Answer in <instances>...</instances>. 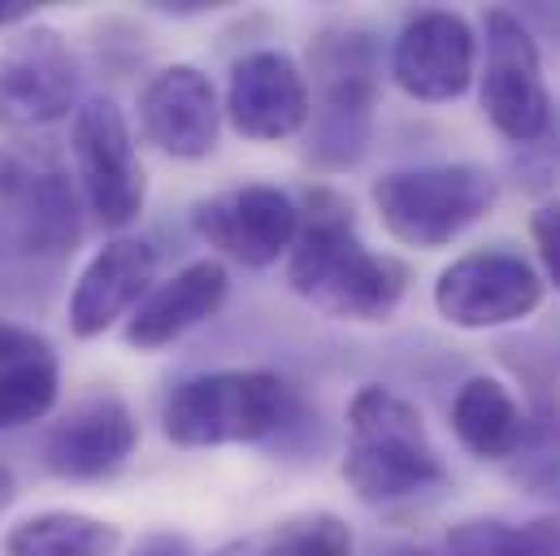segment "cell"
<instances>
[{
	"instance_id": "1",
	"label": "cell",
	"mask_w": 560,
	"mask_h": 556,
	"mask_svg": "<svg viewBox=\"0 0 560 556\" xmlns=\"http://www.w3.org/2000/svg\"><path fill=\"white\" fill-rule=\"evenodd\" d=\"M83 240V205L57 143H0V287L44 296Z\"/></svg>"
},
{
	"instance_id": "2",
	"label": "cell",
	"mask_w": 560,
	"mask_h": 556,
	"mask_svg": "<svg viewBox=\"0 0 560 556\" xmlns=\"http://www.w3.org/2000/svg\"><path fill=\"white\" fill-rule=\"evenodd\" d=\"M287 282L313 309L339 322H387L409 291L405 262L370 253L357 235L352 205L317 187L304 200L295 244L287 253Z\"/></svg>"
},
{
	"instance_id": "3",
	"label": "cell",
	"mask_w": 560,
	"mask_h": 556,
	"mask_svg": "<svg viewBox=\"0 0 560 556\" xmlns=\"http://www.w3.org/2000/svg\"><path fill=\"white\" fill-rule=\"evenodd\" d=\"M343 478L365 505H400L447 483V465L430 443L421 414L387 387H361L348 405Z\"/></svg>"
},
{
	"instance_id": "4",
	"label": "cell",
	"mask_w": 560,
	"mask_h": 556,
	"mask_svg": "<svg viewBox=\"0 0 560 556\" xmlns=\"http://www.w3.org/2000/svg\"><path fill=\"white\" fill-rule=\"evenodd\" d=\"M308 74L317 92V105L308 114V161L317 170H348L361 161L370 131H374V109H378V88H383V53L374 31L365 26H326L308 44Z\"/></svg>"
},
{
	"instance_id": "5",
	"label": "cell",
	"mask_w": 560,
	"mask_h": 556,
	"mask_svg": "<svg viewBox=\"0 0 560 556\" xmlns=\"http://www.w3.org/2000/svg\"><path fill=\"white\" fill-rule=\"evenodd\" d=\"M495 174L469 161L456 165H413L374 178L370 200L387 235L405 248H447L474 222H482L495 205Z\"/></svg>"
},
{
	"instance_id": "6",
	"label": "cell",
	"mask_w": 560,
	"mask_h": 556,
	"mask_svg": "<svg viewBox=\"0 0 560 556\" xmlns=\"http://www.w3.org/2000/svg\"><path fill=\"white\" fill-rule=\"evenodd\" d=\"M287 417V383L275 370H218L178 383L165 401V439L178 448L257 443Z\"/></svg>"
},
{
	"instance_id": "7",
	"label": "cell",
	"mask_w": 560,
	"mask_h": 556,
	"mask_svg": "<svg viewBox=\"0 0 560 556\" xmlns=\"http://www.w3.org/2000/svg\"><path fill=\"white\" fill-rule=\"evenodd\" d=\"M70 152H74V183L92 205V213L114 231L131 227L143 213L148 178L131 139V123L109 96H92L74 109Z\"/></svg>"
},
{
	"instance_id": "8",
	"label": "cell",
	"mask_w": 560,
	"mask_h": 556,
	"mask_svg": "<svg viewBox=\"0 0 560 556\" xmlns=\"http://www.w3.org/2000/svg\"><path fill=\"white\" fill-rule=\"evenodd\" d=\"M487 66H482V114L513 143H530L552 123V92L535 35L513 9H487Z\"/></svg>"
},
{
	"instance_id": "9",
	"label": "cell",
	"mask_w": 560,
	"mask_h": 556,
	"mask_svg": "<svg viewBox=\"0 0 560 556\" xmlns=\"http://www.w3.org/2000/svg\"><path fill=\"white\" fill-rule=\"evenodd\" d=\"M544 304L539 270L509 248H478L456 257L434 282V309L447 326L495 331L526 322Z\"/></svg>"
},
{
	"instance_id": "10",
	"label": "cell",
	"mask_w": 560,
	"mask_h": 556,
	"mask_svg": "<svg viewBox=\"0 0 560 556\" xmlns=\"http://www.w3.org/2000/svg\"><path fill=\"white\" fill-rule=\"evenodd\" d=\"M79 101V61L52 26L22 31L0 53V131L61 123Z\"/></svg>"
},
{
	"instance_id": "11",
	"label": "cell",
	"mask_w": 560,
	"mask_h": 556,
	"mask_svg": "<svg viewBox=\"0 0 560 556\" xmlns=\"http://www.w3.org/2000/svg\"><path fill=\"white\" fill-rule=\"evenodd\" d=\"M191 227L209 248L226 253L231 262L266 270L291 253L300 231V209L279 187L248 183V187H231L200 200L191 209Z\"/></svg>"
},
{
	"instance_id": "12",
	"label": "cell",
	"mask_w": 560,
	"mask_h": 556,
	"mask_svg": "<svg viewBox=\"0 0 560 556\" xmlns=\"http://www.w3.org/2000/svg\"><path fill=\"white\" fill-rule=\"evenodd\" d=\"M478 70V39L460 13L421 9L392 44V79L405 96L439 105L465 96Z\"/></svg>"
},
{
	"instance_id": "13",
	"label": "cell",
	"mask_w": 560,
	"mask_h": 556,
	"mask_svg": "<svg viewBox=\"0 0 560 556\" xmlns=\"http://www.w3.org/2000/svg\"><path fill=\"white\" fill-rule=\"evenodd\" d=\"M308 74L279 48H257L231 66L226 118L244 139L279 143L308 127Z\"/></svg>"
},
{
	"instance_id": "14",
	"label": "cell",
	"mask_w": 560,
	"mask_h": 556,
	"mask_svg": "<svg viewBox=\"0 0 560 556\" xmlns=\"http://www.w3.org/2000/svg\"><path fill=\"white\" fill-rule=\"evenodd\" d=\"M140 127L165 157L178 161L209 157L222 131V105L213 79L187 61L156 70L140 92Z\"/></svg>"
},
{
	"instance_id": "15",
	"label": "cell",
	"mask_w": 560,
	"mask_h": 556,
	"mask_svg": "<svg viewBox=\"0 0 560 556\" xmlns=\"http://www.w3.org/2000/svg\"><path fill=\"white\" fill-rule=\"evenodd\" d=\"M140 443V421L122 396H88L44 439V465L66 483H96L127 465Z\"/></svg>"
},
{
	"instance_id": "16",
	"label": "cell",
	"mask_w": 560,
	"mask_h": 556,
	"mask_svg": "<svg viewBox=\"0 0 560 556\" xmlns=\"http://www.w3.org/2000/svg\"><path fill=\"white\" fill-rule=\"evenodd\" d=\"M156 278V248L136 235L109 240L74 282L70 291V331L79 339H96L122 317L136 313Z\"/></svg>"
},
{
	"instance_id": "17",
	"label": "cell",
	"mask_w": 560,
	"mask_h": 556,
	"mask_svg": "<svg viewBox=\"0 0 560 556\" xmlns=\"http://www.w3.org/2000/svg\"><path fill=\"white\" fill-rule=\"evenodd\" d=\"M226 287H231V275L222 262L205 257V262H191L183 266L174 278L156 282L140 304L136 313L127 317V331L122 339L140 352H161L170 348L174 339H183L187 331H196L200 322H209L222 300H226Z\"/></svg>"
},
{
	"instance_id": "18",
	"label": "cell",
	"mask_w": 560,
	"mask_h": 556,
	"mask_svg": "<svg viewBox=\"0 0 560 556\" xmlns=\"http://www.w3.org/2000/svg\"><path fill=\"white\" fill-rule=\"evenodd\" d=\"M452 430L478 461H504L522 443V409L500 379L474 374L452 401Z\"/></svg>"
},
{
	"instance_id": "19",
	"label": "cell",
	"mask_w": 560,
	"mask_h": 556,
	"mask_svg": "<svg viewBox=\"0 0 560 556\" xmlns=\"http://www.w3.org/2000/svg\"><path fill=\"white\" fill-rule=\"evenodd\" d=\"M122 531L105 518L48 509L4 535V556H118Z\"/></svg>"
},
{
	"instance_id": "20",
	"label": "cell",
	"mask_w": 560,
	"mask_h": 556,
	"mask_svg": "<svg viewBox=\"0 0 560 556\" xmlns=\"http://www.w3.org/2000/svg\"><path fill=\"white\" fill-rule=\"evenodd\" d=\"M443 556H560V513L530 518L522 526L495 522V518H474L452 526L443 540Z\"/></svg>"
},
{
	"instance_id": "21",
	"label": "cell",
	"mask_w": 560,
	"mask_h": 556,
	"mask_svg": "<svg viewBox=\"0 0 560 556\" xmlns=\"http://www.w3.org/2000/svg\"><path fill=\"white\" fill-rule=\"evenodd\" d=\"M57 392H61L57 357L4 366L0 370V430H18V426L48 417L57 405Z\"/></svg>"
},
{
	"instance_id": "22",
	"label": "cell",
	"mask_w": 560,
	"mask_h": 556,
	"mask_svg": "<svg viewBox=\"0 0 560 556\" xmlns=\"http://www.w3.org/2000/svg\"><path fill=\"white\" fill-rule=\"evenodd\" d=\"M257 556H352V526L335 513H300L279 522Z\"/></svg>"
},
{
	"instance_id": "23",
	"label": "cell",
	"mask_w": 560,
	"mask_h": 556,
	"mask_svg": "<svg viewBox=\"0 0 560 556\" xmlns=\"http://www.w3.org/2000/svg\"><path fill=\"white\" fill-rule=\"evenodd\" d=\"M530 240H535V248H539V262H544L548 278L560 287V196L544 200V205L535 209V218H530Z\"/></svg>"
},
{
	"instance_id": "24",
	"label": "cell",
	"mask_w": 560,
	"mask_h": 556,
	"mask_svg": "<svg viewBox=\"0 0 560 556\" xmlns=\"http://www.w3.org/2000/svg\"><path fill=\"white\" fill-rule=\"evenodd\" d=\"M35 357H52L48 339L26 331V326H13V322H0V370L4 366H18V361H35Z\"/></svg>"
},
{
	"instance_id": "25",
	"label": "cell",
	"mask_w": 560,
	"mask_h": 556,
	"mask_svg": "<svg viewBox=\"0 0 560 556\" xmlns=\"http://www.w3.org/2000/svg\"><path fill=\"white\" fill-rule=\"evenodd\" d=\"M35 13H39V4H31V0H0V31L18 26V22H31Z\"/></svg>"
},
{
	"instance_id": "26",
	"label": "cell",
	"mask_w": 560,
	"mask_h": 556,
	"mask_svg": "<svg viewBox=\"0 0 560 556\" xmlns=\"http://www.w3.org/2000/svg\"><path fill=\"white\" fill-rule=\"evenodd\" d=\"M136 556H191V548H187L183 540H174V535H156V540H148Z\"/></svg>"
},
{
	"instance_id": "27",
	"label": "cell",
	"mask_w": 560,
	"mask_h": 556,
	"mask_svg": "<svg viewBox=\"0 0 560 556\" xmlns=\"http://www.w3.org/2000/svg\"><path fill=\"white\" fill-rule=\"evenodd\" d=\"M13 496H18V491H13V474H9L4 465H0V513H4L9 505H13Z\"/></svg>"
},
{
	"instance_id": "28",
	"label": "cell",
	"mask_w": 560,
	"mask_h": 556,
	"mask_svg": "<svg viewBox=\"0 0 560 556\" xmlns=\"http://www.w3.org/2000/svg\"><path fill=\"white\" fill-rule=\"evenodd\" d=\"M392 556H443V553H430V548H400V553Z\"/></svg>"
}]
</instances>
